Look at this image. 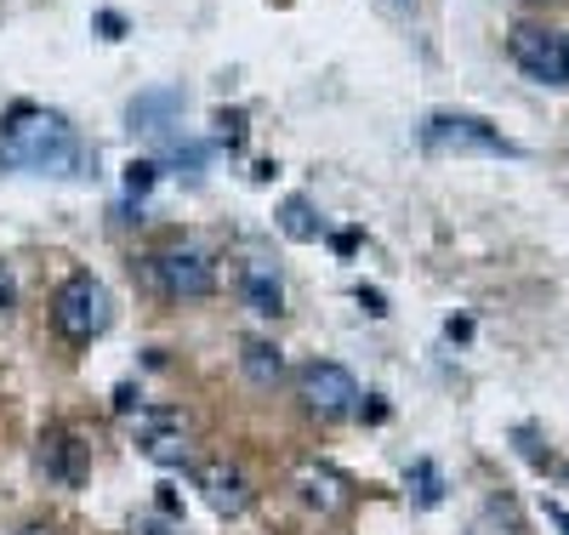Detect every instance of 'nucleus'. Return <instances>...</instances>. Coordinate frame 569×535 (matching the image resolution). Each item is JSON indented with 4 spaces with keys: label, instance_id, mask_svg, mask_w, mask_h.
I'll return each mask as SVG.
<instances>
[{
    "label": "nucleus",
    "instance_id": "obj_7",
    "mask_svg": "<svg viewBox=\"0 0 569 535\" xmlns=\"http://www.w3.org/2000/svg\"><path fill=\"white\" fill-rule=\"evenodd\" d=\"M131 439L142 445V456L160 467H182L188 462V427L177 410H137L131 416Z\"/></svg>",
    "mask_w": 569,
    "mask_h": 535
},
{
    "label": "nucleus",
    "instance_id": "obj_6",
    "mask_svg": "<svg viewBox=\"0 0 569 535\" xmlns=\"http://www.w3.org/2000/svg\"><path fill=\"white\" fill-rule=\"evenodd\" d=\"M507 52H512V63L525 69L530 80H541V86H563V34H558V29L518 23V29L507 34Z\"/></svg>",
    "mask_w": 569,
    "mask_h": 535
},
{
    "label": "nucleus",
    "instance_id": "obj_11",
    "mask_svg": "<svg viewBox=\"0 0 569 535\" xmlns=\"http://www.w3.org/2000/svg\"><path fill=\"white\" fill-rule=\"evenodd\" d=\"M240 297H246V308L262 314V319H279V314H284V290H279V274H268V262H246Z\"/></svg>",
    "mask_w": 569,
    "mask_h": 535
},
{
    "label": "nucleus",
    "instance_id": "obj_19",
    "mask_svg": "<svg viewBox=\"0 0 569 535\" xmlns=\"http://www.w3.org/2000/svg\"><path fill=\"white\" fill-rule=\"evenodd\" d=\"M18 535H63V529H52V524H23Z\"/></svg>",
    "mask_w": 569,
    "mask_h": 535
},
{
    "label": "nucleus",
    "instance_id": "obj_21",
    "mask_svg": "<svg viewBox=\"0 0 569 535\" xmlns=\"http://www.w3.org/2000/svg\"><path fill=\"white\" fill-rule=\"evenodd\" d=\"M563 86H569V29H563Z\"/></svg>",
    "mask_w": 569,
    "mask_h": 535
},
{
    "label": "nucleus",
    "instance_id": "obj_14",
    "mask_svg": "<svg viewBox=\"0 0 569 535\" xmlns=\"http://www.w3.org/2000/svg\"><path fill=\"white\" fill-rule=\"evenodd\" d=\"M279 234L284 239H302V246H308V239H319V217H313V206L302 200V194H291V200L279 206Z\"/></svg>",
    "mask_w": 569,
    "mask_h": 535
},
{
    "label": "nucleus",
    "instance_id": "obj_9",
    "mask_svg": "<svg viewBox=\"0 0 569 535\" xmlns=\"http://www.w3.org/2000/svg\"><path fill=\"white\" fill-rule=\"evenodd\" d=\"M291 484H297V496H302V507H313V513H342L348 507V478L337 473V467H319V462H302L297 473H291Z\"/></svg>",
    "mask_w": 569,
    "mask_h": 535
},
{
    "label": "nucleus",
    "instance_id": "obj_20",
    "mask_svg": "<svg viewBox=\"0 0 569 535\" xmlns=\"http://www.w3.org/2000/svg\"><path fill=\"white\" fill-rule=\"evenodd\" d=\"M137 535H166V524H154V518H142V524H137Z\"/></svg>",
    "mask_w": 569,
    "mask_h": 535
},
{
    "label": "nucleus",
    "instance_id": "obj_5",
    "mask_svg": "<svg viewBox=\"0 0 569 535\" xmlns=\"http://www.w3.org/2000/svg\"><path fill=\"white\" fill-rule=\"evenodd\" d=\"M149 279H154L160 297H171V303H194V297H211V290H217V268H211L206 251H194V246L154 251V257H149Z\"/></svg>",
    "mask_w": 569,
    "mask_h": 535
},
{
    "label": "nucleus",
    "instance_id": "obj_22",
    "mask_svg": "<svg viewBox=\"0 0 569 535\" xmlns=\"http://www.w3.org/2000/svg\"><path fill=\"white\" fill-rule=\"evenodd\" d=\"M552 518H558V524H563V529H569V513H552Z\"/></svg>",
    "mask_w": 569,
    "mask_h": 535
},
{
    "label": "nucleus",
    "instance_id": "obj_16",
    "mask_svg": "<svg viewBox=\"0 0 569 535\" xmlns=\"http://www.w3.org/2000/svg\"><path fill=\"white\" fill-rule=\"evenodd\" d=\"M154 171H160L154 160H131V171H126V188H131V194H142V188L154 182Z\"/></svg>",
    "mask_w": 569,
    "mask_h": 535
},
{
    "label": "nucleus",
    "instance_id": "obj_10",
    "mask_svg": "<svg viewBox=\"0 0 569 535\" xmlns=\"http://www.w3.org/2000/svg\"><path fill=\"white\" fill-rule=\"evenodd\" d=\"M40 467H46V478H58V484L74 491V484L86 478V445L69 427H46L40 433Z\"/></svg>",
    "mask_w": 569,
    "mask_h": 535
},
{
    "label": "nucleus",
    "instance_id": "obj_17",
    "mask_svg": "<svg viewBox=\"0 0 569 535\" xmlns=\"http://www.w3.org/2000/svg\"><path fill=\"white\" fill-rule=\"evenodd\" d=\"M217 126H222V142H240V137H246V115H240V109H233V115L222 109V115H217Z\"/></svg>",
    "mask_w": 569,
    "mask_h": 535
},
{
    "label": "nucleus",
    "instance_id": "obj_1",
    "mask_svg": "<svg viewBox=\"0 0 569 535\" xmlns=\"http://www.w3.org/2000/svg\"><path fill=\"white\" fill-rule=\"evenodd\" d=\"M0 160L23 166V171H46V177H91L98 171V155L74 137V126L52 109L18 103L0 120Z\"/></svg>",
    "mask_w": 569,
    "mask_h": 535
},
{
    "label": "nucleus",
    "instance_id": "obj_18",
    "mask_svg": "<svg viewBox=\"0 0 569 535\" xmlns=\"http://www.w3.org/2000/svg\"><path fill=\"white\" fill-rule=\"evenodd\" d=\"M12 303H18V285H12V274H7V268H0V314H7Z\"/></svg>",
    "mask_w": 569,
    "mask_h": 535
},
{
    "label": "nucleus",
    "instance_id": "obj_13",
    "mask_svg": "<svg viewBox=\"0 0 569 535\" xmlns=\"http://www.w3.org/2000/svg\"><path fill=\"white\" fill-rule=\"evenodd\" d=\"M240 370L257 387H279L284 382V354L273 343H262V336H246V343H240Z\"/></svg>",
    "mask_w": 569,
    "mask_h": 535
},
{
    "label": "nucleus",
    "instance_id": "obj_12",
    "mask_svg": "<svg viewBox=\"0 0 569 535\" xmlns=\"http://www.w3.org/2000/svg\"><path fill=\"white\" fill-rule=\"evenodd\" d=\"M177 115H182V97L177 91H142L137 103H131V131L160 137V131H171Z\"/></svg>",
    "mask_w": 569,
    "mask_h": 535
},
{
    "label": "nucleus",
    "instance_id": "obj_4",
    "mask_svg": "<svg viewBox=\"0 0 569 535\" xmlns=\"http://www.w3.org/2000/svg\"><path fill=\"white\" fill-rule=\"evenodd\" d=\"M421 142L433 155H518V142H507L496 126H485L479 115H427Z\"/></svg>",
    "mask_w": 569,
    "mask_h": 535
},
{
    "label": "nucleus",
    "instance_id": "obj_2",
    "mask_svg": "<svg viewBox=\"0 0 569 535\" xmlns=\"http://www.w3.org/2000/svg\"><path fill=\"white\" fill-rule=\"evenodd\" d=\"M52 325H58L63 343H74V348L98 343V336L109 330V290H103V279L69 274L58 285V297H52Z\"/></svg>",
    "mask_w": 569,
    "mask_h": 535
},
{
    "label": "nucleus",
    "instance_id": "obj_15",
    "mask_svg": "<svg viewBox=\"0 0 569 535\" xmlns=\"http://www.w3.org/2000/svg\"><path fill=\"white\" fill-rule=\"evenodd\" d=\"M410 484H416V502L421 507H439V467L433 462H416L410 467Z\"/></svg>",
    "mask_w": 569,
    "mask_h": 535
},
{
    "label": "nucleus",
    "instance_id": "obj_8",
    "mask_svg": "<svg viewBox=\"0 0 569 535\" xmlns=\"http://www.w3.org/2000/svg\"><path fill=\"white\" fill-rule=\"evenodd\" d=\"M194 484L206 491L211 513H222V518H240L251 507V478L233 467V462H200L194 467Z\"/></svg>",
    "mask_w": 569,
    "mask_h": 535
},
{
    "label": "nucleus",
    "instance_id": "obj_3",
    "mask_svg": "<svg viewBox=\"0 0 569 535\" xmlns=\"http://www.w3.org/2000/svg\"><path fill=\"white\" fill-rule=\"evenodd\" d=\"M297 394H302V410L319 416V422H348V416H359V399H365V394H359V382H353V370L330 365V359L302 365Z\"/></svg>",
    "mask_w": 569,
    "mask_h": 535
}]
</instances>
